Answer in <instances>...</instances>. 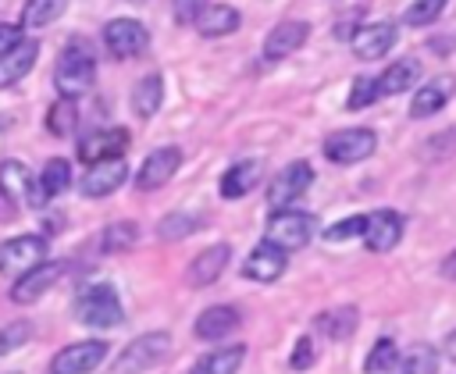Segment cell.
Segmentation results:
<instances>
[{
    "label": "cell",
    "instance_id": "10",
    "mask_svg": "<svg viewBox=\"0 0 456 374\" xmlns=\"http://www.w3.org/2000/svg\"><path fill=\"white\" fill-rule=\"evenodd\" d=\"M107 360V342L100 338H86V342H71L64 346L53 360H50V374H89Z\"/></svg>",
    "mask_w": 456,
    "mask_h": 374
},
{
    "label": "cell",
    "instance_id": "7",
    "mask_svg": "<svg viewBox=\"0 0 456 374\" xmlns=\"http://www.w3.org/2000/svg\"><path fill=\"white\" fill-rule=\"evenodd\" d=\"M103 46L110 50V57L128 61L139 57L150 46V28L139 18H114L103 25Z\"/></svg>",
    "mask_w": 456,
    "mask_h": 374
},
{
    "label": "cell",
    "instance_id": "35",
    "mask_svg": "<svg viewBox=\"0 0 456 374\" xmlns=\"http://www.w3.org/2000/svg\"><path fill=\"white\" fill-rule=\"evenodd\" d=\"M392 367H399V349H395L392 338H378L374 349L367 353L363 370H367V374H385V370H392Z\"/></svg>",
    "mask_w": 456,
    "mask_h": 374
},
{
    "label": "cell",
    "instance_id": "30",
    "mask_svg": "<svg viewBox=\"0 0 456 374\" xmlns=\"http://www.w3.org/2000/svg\"><path fill=\"white\" fill-rule=\"evenodd\" d=\"M399 370L403 374H438V349L428 342H413L399 356Z\"/></svg>",
    "mask_w": 456,
    "mask_h": 374
},
{
    "label": "cell",
    "instance_id": "23",
    "mask_svg": "<svg viewBox=\"0 0 456 374\" xmlns=\"http://www.w3.org/2000/svg\"><path fill=\"white\" fill-rule=\"evenodd\" d=\"M235 328H239V310L235 306H207L196 317V338H203V342H221Z\"/></svg>",
    "mask_w": 456,
    "mask_h": 374
},
{
    "label": "cell",
    "instance_id": "33",
    "mask_svg": "<svg viewBox=\"0 0 456 374\" xmlns=\"http://www.w3.org/2000/svg\"><path fill=\"white\" fill-rule=\"evenodd\" d=\"M39 185L46 189V196H61L71 185V164L64 157H50L43 175H39Z\"/></svg>",
    "mask_w": 456,
    "mask_h": 374
},
{
    "label": "cell",
    "instance_id": "44",
    "mask_svg": "<svg viewBox=\"0 0 456 374\" xmlns=\"http://www.w3.org/2000/svg\"><path fill=\"white\" fill-rule=\"evenodd\" d=\"M438 271H442V278H449V281H456V249H452V253H449V256L442 260V267H438Z\"/></svg>",
    "mask_w": 456,
    "mask_h": 374
},
{
    "label": "cell",
    "instance_id": "38",
    "mask_svg": "<svg viewBox=\"0 0 456 374\" xmlns=\"http://www.w3.org/2000/svg\"><path fill=\"white\" fill-rule=\"evenodd\" d=\"M32 338V324L28 321H11L0 328V353H11L18 346H25Z\"/></svg>",
    "mask_w": 456,
    "mask_h": 374
},
{
    "label": "cell",
    "instance_id": "31",
    "mask_svg": "<svg viewBox=\"0 0 456 374\" xmlns=\"http://www.w3.org/2000/svg\"><path fill=\"white\" fill-rule=\"evenodd\" d=\"M75 125H78V110H75V100L61 96L57 103H50V110H46V132H50V135L64 139V135H71V132H75Z\"/></svg>",
    "mask_w": 456,
    "mask_h": 374
},
{
    "label": "cell",
    "instance_id": "25",
    "mask_svg": "<svg viewBox=\"0 0 456 374\" xmlns=\"http://www.w3.org/2000/svg\"><path fill=\"white\" fill-rule=\"evenodd\" d=\"M256 182H260V160H235L221 175V196L224 199H242L249 189H256Z\"/></svg>",
    "mask_w": 456,
    "mask_h": 374
},
{
    "label": "cell",
    "instance_id": "9",
    "mask_svg": "<svg viewBox=\"0 0 456 374\" xmlns=\"http://www.w3.org/2000/svg\"><path fill=\"white\" fill-rule=\"evenodd\" d=\"M43 260H46L43 235H14V239L0 242V274H25Z\"/></svg>",
    "mask_w": 456,
    "mask_h": 374
},
{
    "label": "cell",
    "instance_id": "8",
    "mask_svg": "<svg viewBox=\"0 0 456 374\" xmlns=\"http://www.w3.org/2000/svg\"><path fill=\"white\" fill-rule=\"evenodd\" d=\"M378 150V135L370 128H342L324 139V157L331 164H360Z\"/></svg>",
    "mask_w": 456,
    "mask_h": 374
},
{
    "label": "cell",
    "instance_id": "42",
    "mask_svg": "<svg viewBox=\"0 0 456 374\" xmlns=\"http://www.w3.org/2000/svg\"><path fill=\"white\" fill-rule=\"evenodd\" d=\"M203 7H207V0H175V18H178L182 25H192Z\"/></svg>",
    "mask_w": 456,
    "mask_h": 374
},
{
    "label": "cell",
    "instance_id": "22",
    "mask_svg": "<svg viewBox=\"0 0 456 374\" xmlns=\"http://www.w3.org/2000/svg\"><path fill=\"white\" fill-rule=\"evenodd\" d=\"M192 25L200 28V36L221 39V36H232V32L242 25V14H239V7H232V4H207Z\"/></svg>",
    "mask_w": 456,
    "mask_h": 374
},
{
    "label": "cell",
    "instance_id": "16",
    "mask_svg": "<svg viewBox=\"0 0 456 374\" xmlns=\"http://www.w3.org/2000/svg\"><path fill=\"white\" fill-rule=\"evenodd\" d=\"M64 278V264H36L32 271H25V274H18V281L11 285V299L14 303H36L39 296H46L57 281Z\"/></svg>",
    "mask_w": 456,
    "mask_h": 374
},
{
    "label": "cell",
    "instance_id": "32",
    "mask_svg": "<svg viewBox=\"0 0 456 374\" xmlns=\"http://www.w3.org/2000/svg\"><path fill=\"white\" fill-rule=\"evenodd\" d=\"M135 239H139V224H135V221H114V224H107V228L100 232L96 246H100V253H114V249L135 246Z\"/></svg>",
    "mask_w": 456,
    "mask_h": 374
},
{
    "label": "cell",
    "instance_id": "36",
    "mask_svg": "<svg viewBox=\"0 0 456 374\" xmlns=\"http://www.w3.org/2000/svg\"><path fill=\"white\" fill-rule=\"evenodd\" d=\"M445 4H449V0H413V4L403 11V21H406V25H413V28L431 25L435 18H442Z\"/></svg>",
    "mask_w": 456,
    "mask_h": 374
},
{
    "label": "cell",
    "instance_id": "37",
    "mask_svg": "<svg viewBox=\"0 0 456 374\" xmlns=\"http://www.w3.org/2000/svg\"><path fill=\"white\" fill-rule=\"evenodd\" d=\"M374 100H378V75H356L346 107H349V110H363V107H370Z\"/></svg>",
    "mask_w": 456,
    "mask_h": 374
},
{
    "label": "cell",
    "instance_id": "40",
    "mask_svg": "<svg viewBox=\"0 0 456 374\" xmlns=\"http://www.w3.org/2000/svg\"><path fill=\"white\" fill-rule=\"evenodd\" d=\"M353 235H363V214L346 217V221H338V224H331V228L324 232L328 242H342V239H353Z\"/></svg>",
    "mask_w": 456,
    "mask_h": 374
},
{
    "label": "cell",
    "instance_id": "28",
    "mask_svg": "<svg viewBox=\"0 0 456 374\" xmlns=\"http://www.w3.org/2000/svg\"><path fill=\"white\" fill-rule=\"evenodd\" d=\"M356 321H360V313H356V306H335V310H324L317 321H314V328L321 331V335H328V338H335V342H342V338H349L353 331H356Z\"/></svg>",
    "mask_w": 456,
    "mask_h": 374
},
{
    "label": "cell",
    "instance_id": "15",
    "mask_svg": "<svg viewBox=\"0 0 456 374\" xmlns=\"http://www.w3.org/2000/svg\"><path fill=\"white\" fill-rule=\"evenodd\" d=\"M395 36H399V28L392 21H370V25H360L349 43L360 61H381L395 46Z\"/></svg>",
    "mask_w": 456,
    "mask_h": 374
},
{
    "label": "cell",
    "instance_id": "11",
    "mask_svg": "<svg viewBox=\"0 0 456 374\" xmlns=\"http://www.w3.org/2000/svg\"><path fill=\"white\" fill-rule=\"evenodd\" d=\"M128 178V160L125 157H103V160H93L86 171H82V196H110L114 189H121Z\"/></svg>",
    "mask_w": 456,
    "mask_h": 374
},
{
    "label": "cell",
    "instance_id": "41",
    "mask_svg": "<svg viewBox=\"0 0 456 374\" xmlns=\"http://www.w3.org/2000/svg\"><path fill=\"white\" fill-rule=\"evenodd\" d=\"M314 356H317V353H314V338L303 335V338L296 342L292 356H289V367H292V370H310V367H314Z\"/></svg>",
    "mask_w": 456,
    "mask_h": 374
},
{
    "label": "cell",
    "instance_id": "20",
    "mask_svg": "<svg viewBox=\"0 0 456 374\" xmlns=\"http://www.w3.org/2000/svg\"><path fill=\"white\" fill-rule=\"evenodd\" d=\"M452 93H456V78H452V75H438V78H431L428 85H420V89L413 93L410 118H413V121H424V118L438 114V110L452 100Z\"/></svg>",
    "mask_w": 456,
    "mask_h": 374
},
{
    "label": "cell",
    "instance_id": "24",
    "mask_svg": "<svg viewBox=\"0 0 456 374\" xmlns=\"http://www.w3.org/2000/svg\"><path fill=\"white\" fill-rule=\"evenodd\" d=\"M417 78H420V61L417 57H399V61H392L385 68V75H378V96L406 93Z\"/></svg>",
    "mask_w": 456,
    "mask_h": 374
},
{
    "label": "cell",
    "instance_id": "29",
    "mask_svg": "<svg viewBox=\"0 0 456 374\" xmlns=\"http://www.w3.org/2000/svg\"><path fill=\"white\" fill-rule=\"evenodd\" d=\"M68 11V0H25L21 7V28H46L50 21H57Z\"/></svg>",
    "mask_w": 456,
    "mask_h": 374
},
{
    "label": "cell",
    "instance_id": "1",
    "mask_svg": "<svg viewBox=\"0 0 456 374\" xmlns=\"http://www.w3.org/2000/svg\"><path fill=\"white\" fill-rule=\"evenodd\" d=\"M93 78H96V53H93L89 39H68V46L61 50L57 68H53L57 93L68 100H78L82 93H89Z\"/></svg>",
    "mask_w": 456,
    "mask_h": 374
},
{
    "label": "cell",
    "instance_id": "17",
    "mask_svg": "<svg viewBox=\"0 0 456 374\" xmlns=\"http://www.w3.org/2000/svg\"><path fill=\"white\" fill-rule=\"evenodd\" d=\"M128 150V128H96V132H86L78 139V157L82 164L89 160H103V157H125Z\"/></svg>",
    "mask_w": 456,
    "mask_h": 374
},
{
    "label": "cell",
    "instance_id": "13",
    "mask_svg": "<svg viewBox=\"0 0 456 374\" xmlns=\"http://www.w3.org/2000/svg\"><path fill=\"white\" fill-rule=\"evenodd\" d=\"M228 264H232V246H228V242H214V246L200 249V253L189 260L185 281H189L192 289H207V285H214V281L224 274Z\"/></svg>",
    "mask_w": 456,
    "mask_h": 374
},
{
    "label": "cell",
    "instance_id": "14",
    "mask_svg": "<svg viewBox=\"0 0 456 374\" xmlns=\"http://www.w3.org/2000/svg\"><path fill=\"white\" fill-rule=\"evenodd\" d=\"M178 164H182V150H178V146H160V150H153V153L142 160L139 175H135V189H139V192H153V189L167 185L171 175L178 171Z\"/></svg>",
    "mask_w": 456,
    "mask_h": 374
},
{
    "label": "cell",
    "instance_id": "19",
    "mask_svg": "<svg viewBox=\"0 0 456 374\" xmlns=\"http://www.w3.org/2000/svg\"><path fill=\"white\" fill-rule=\"evenodd\" d=\"M36 57H39V43H36V39H25V36H21L14 46L0 50V89L21 82V78L32 71Z\"/></svg>",
    "mask_w": 456,
    "mask_h": 374
},
{
    "label": "cell",
    "instance_id": "18",
    "mask_svg": "<svg viewBox=\"0 0 456 374\" xmlns=\"http://www.w3.org/2000/svg\"><path fill=\"white\" fill-rule=\"evenodd\" d=\"M306 36H310V25H306V21L285 18V21H278V25L267 32V39H264V57H267V61H281V57L296 53V50L306 43Z\"/></svg>",
    "mask_w": 456,
    "mask_h": 374
},
{
    "label": "cell",
    "instance_id": "21",
    "mask_svg": "<svg viewBox=\"0 0 456 374\" xmlns=\"http://www.w3.org/2000/svg\"><path fill=\"white\" fill-rule=\"evenodd\" d=\"M285 264H289V253H285V249H278V246H271V242H260V246L246 256L242 274H246L249 281H278V278L285 274Z\"/></svg>",
    "mask_w": 456,
    "mask_h": 374
},
{
    "label": "cell",
    "instance_id": "39",
    "mask_svg": "<svg viewBox=\"0 0 456 374\" xmlns=\"http://www.w3.org/2000/svg\"><path fill=\"white\" fill-rule=\"evenodd\" d=\"M456 153V128H445L442 135H431L428 146H424V157L428 160H445Z\"/></svg>",
    "mask_w": 456,
    "mask_h": 374
},
{
    "label": "cell",
    "instance_id": "26",
    "mask_svg": "<svg viewBox=\"0 0 456 374\" xmlns=\"http://www.w3.org/2000/svg\"><path fill=\"white\" fill-rule=\"evenodd\" d=\"M160 103H164V78H160V71H150L132 85V110L139 118H153L160 110Z\"/></svg>",
    "mask_w": 456,
    "mask_h": 374
},
{
    "label": "cell",
    "instance_id": "6",
    "mask_svg": "<svg viewBox=\"0 0 456 374\" xmlns=\"http://www.w3.org/2000/svg\"><path fill=\"white\" fill-rule=\"evenodd\" d=\"M310 185H314V167H310L306 160H292V164H285V167L271 178V185H267V207H271V210H285V207H292Z\"/></svg>",
    "mask_w": 456,
    "mask_h": 374
},
{
    "label": "cell",
    "instance_id": "3",
    "mask_svg": "<svg viewBox=\"0 0 456 374\" xmlns=\"http://www.w3.org/2000/svg\"><path fill=\"white\" fill-rule=\"evenodd\" d=\"M75 317L89 328H114L121 324V303L114 285L107 281H93L75 296Z\"/></svg>",
    "mask_w": 456,
    "mask_h": 374
},
{
    "label": "cell",
    "instance_id": "34",
    "mask_svg": "<svg viewBox=\"0 0 456 374\" xmlns=\"http://www.w3.org/2000/svg\"><path fill=\"white\" fill-rule=\"evenodd\" d=\"M196 228H200V217H196V214H167V217H160L157 235H160L164 242H178V239L192 235Z\"/></svg>",
    "mask_w": 456,
    "mask_h": 374
},
{
    "label": "cell",
    "instance_id": "45",
    "mask_svg": "<svg viewBox=\"0 0 456 374\" xmlns=\"http://www.w3.org/2000/svg\"><path fill=\"white\" fill-rule=\"evenodd\" d=\"M442 353H445V356L456 363V331H449V335H445V342H442Z\"/></svg>",
    "mask_w": 456,
    "mask_h": 374
},
{
    "label": "cell",
    "instance_id": "27",
    "mask_svg": "<svg viewBox=\"0 0 456 374\" xmlns=\"http://www.w3.org/2000/svg\"><path fill=\"white\" fill-rule=\"evenodd\" d=\"M242 360H246V346H224V349L200 356L189 374H239Z\"/></svg>",
    "mask_w": 456,
    "mask_h": 374
},
{
    "label": "cell",
    "instance_id": "5",
    "mask_svg": "<svg viewBox=\"0 0 456 374\" xmlns=\"http://www.w3.org/2000/svg\"><path fill=\"white\" fill-rule=\"evenodd\" d=\"M0 196L14 207H43L50 199L46 189L32 178V171L21 160H4L0 164Z\"/></svg>",
    "mask_w": 456,
    "mask_h": 374
},
{
    "label": "cell",
    "instance_id": "2",
    "mask_svg": "<svg viewBox=\"0 0 456 374\" xmlns=\"http://www.w3.org/2000/svg\"><path fill=\"white\" fill-rule=\"evenodd\" d=\"M167 353H171V335L167 331H142L139 338H132L118 353V360L110 363V374H142V370L157 367Z\"/></svg>",
    "mask_w": 456,
    "mask_h": 374
},
{
    "label": "cell",
    "instance_id": "4",
    "mask_svg": "<svg viewBox=\"0 0 456 374\" xmlns=\"http://www.w3.org/2000/svg\"><path fill=\"white\" fill-rule=\"evenodd\" d=\"M314 239V217L306 210H271V221H267V232H264V242L292 253V249H303L306 242Z\"/></svg>",
    "mask_w": 456,
    "mask_h": 374
},
{
    "label": "cell",
    "instance_id": "43",
    "mask_svg": "<svg viewBox=\"0 0 456 374\" xmlns=\"http://www.w3.org/2000/svg\"><path fill=\"white\" fill-rule=\"evenodd\" d=\"M18 39H21V25H7V21H0V50L14 46Z\"/></svg>",
    "mask_w": 456,
    "mask_h": 374
},
{
    "label": "cell",
    "instance_id": "12",
    "mask_svg": "<svg viewBox=\"0 0 456 374\" xmlns=\"http://www.w3.org/2000/svg\"><path fill=\"white\" fill-rule=\"evenodd\" d=\"M403 214L399 210H374V214H363V242L367 249L374 253H388L392 246H399L403 239Z\"/></svg>",
    "mask_w": 456,
    "mask_h": 374
}]
</instances>
